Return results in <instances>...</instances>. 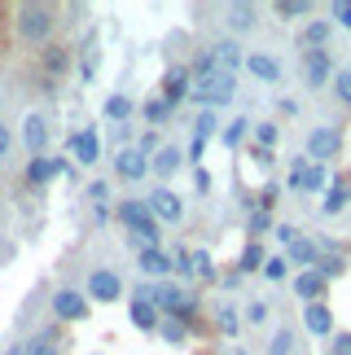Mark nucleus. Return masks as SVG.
Here are the masks:
<instances>
[{
  "label": "nucleus",
  "instance_id": "f257e3e1",
  "mask_svg": "<svg viewBox=\"0 0 351 355\" xmlns=\"http://www.w3.org/2000/svg\"><path fill=\"white\" fill-rule=\"evenodd\" d=\"M58 26H62V13L53 5H44V0H22L13 9V40L26 49H49Z\"/></svg>",
  "mask_w": 351,
  "mask_h": 355
},
{
  "label": "nucleus",
  "instance_id": "f03ea898",
  "mask_svg": "<svg viewBox=\"0 0 351 355\" xmlns=\"http://www.w3.org/2000/svg\"><path fill=\"white\" fill-rule=\"evenodd\" d=\"M233 97H237V75H224V71H215L207 79H194V88H189V101H194L198 110L233 105Z\"/></svg>",
  "mask_w": 351,
  "mask_h": 355
},
{
  "label": "nucleus",
  "instance_id": "7ed1b4c3",
  "mask_svg": "<svg viewBox=\"0 0 351 355\" xmlns=\"http://www.w3.org/2000/svg\"><path fill=\"white\" fill-rule=\"evenodd\" d=\"M303 149H307V158H312V162H320V167H325L329 158H339V154H343V132H339V128H329V123H320V128L307 132Z\"/></svg>",
  "mask_w": 351,
  "mask_h": 355
},
{
  "label": "nucleus",
  "instance_id": "20e7f679",
  "mask_svg": "<svg viewBox=\"0 0 351 355\" xmlns=\"http://www.w3.org/2000/svg\"><path fill=\"white\" fill-rule=\"evenodd\" d=\"M49 307H53V320H58V324H79V320L92 316L88 294H79V290H58Z\"/></svg>",
  "mask_w": 351,
  "mask_h": 355
},
{
  "label": "nucleus",
  "instance_id": "39448f33",
  "mask_svg": "<svg viewBox=\"0 0 351 355\" xmlns=\"http://www.w3.org/2000/svg\"><path fill=\"white\" fill-rule=\"evenodd\" d=\"M66 171H71V162H66L62 154H40V158H31V162H26L22 180L31 184V189H44V184H53V180H62Z\"/></svg>",
  "mask_w": 351,
  "mask_h": 355
},
{
  "label": "nucleus",
  "instance_id": "423d86ee",
  "mask_svg": "<svg viewBox=\"0 0 351 355\" xmlns=\"http://www.w3.org/2000/svg\"><path fill=\"white\" fill-rule=\"evenodd\" d=\"M84 294H88V303H119V298H123V277L110 272V268H92Z\"/></svg>",
  "mask_w": 351,
  "mask_h": 355
},
{
  "label": "nucleus",
  "instance_id": "0eeeda50",
  "mask_svg": "<svg viewBox=\"0 0 351 355\" xmlns=\"http://www.w3.org/2000/svg\"><path fill=\"white\" fill-rule=\"evenodd\" d=\"M145 207H150V215L158 224H180L185 220V202H180V193H171L167 184H158L154 193H145Z\"/></svg>",
  "mask_w": 351,
  "mask_h": 355
},
{
  "label": "nucleus",
  "instance_id": "6e6552de",
  "mask_svg": "<svg viewBox=\"0 0 351 355\" xmlns=\"http://www.w3.org/2000/svg\"><path fill=\"white\" fill-rule=\"evenodd\" d=\"M137 268H141L150 281H176L171 250H163V245H145V250H137Z\"/></svg>",
  "mask_w": 351,
  "mask_h": 355
},
{
  "label": "nucleus",
  "instance_id": "1a4fd4ad",
  "mask_svg": "<svg viewBox=\"0 0 351 355\" xmlns=\"http://www.w3.org/2000/svg\"><path fill=\"white\" fill-rule=\"evenodd\" d=\"M303 79H307V88H325L334 79V53L329 49H307L303 53Z\"/></svg>",
  "mask_w": 351,
  "mask_h": 355
},
{
  "label": "nucleus",
  "instance_id": "9d476101",
  "mask_svg": "<svg viewBox=\"0 0 351 355\" xmlns=\"http://www.w3.org/2000/svg\"><path fill=\"white\" fill-rule=\"evenodd\" d=\"M290 290H294V298L307 307V303H325L329 281L320 277V272H294V277H290Z\"/></svg>",
  "mask_w": 351,
  "mask_h": 355
},
{
  "label": "nucleus",
  "instance_id": "9b49d317",
  "mask_svg": "<svg viewBox=\"0 0 351 355\" xmlns=\"http://www.w3.org/2000/svg\"><path fill=\"white\" fill-rule=\"evenodd\" d=\"M114 175H119V180H128V184H137V180L150 175V158H145L137 145L119 149V154H114Z\"/></svg>",
  "mask_w": 351,
  "mask_h": 355
},
{
  "label": "nucleus",
  "instance_id": "f8f14e48",
  "mask_svg": "<svg viewBox=\"0 0 351 355\" xmlns=\"http://www.w3.org/2000/svg\"><path fill=\"white\" fill-rule=\"evenodd\" d=\"M189 88H194V79H189L185 66H167V71H163V84H158V97L176 110V105L189 97Z\"/></svg>",
  "mask_w": 351,
  "mask_h": 355
},
{
  "label": "nucleus",
  "instance_id": "ddd939ff",
  "mask_svg": "<svg viewBox=\"0 0 351 355\" xmlns=\"http://www.w3.org/2000/svg\"><path fill=\"white\" fill-rule=\"evenodd\" d=\"M119 224L128 228V233H141V228H150V224H158L154 215H150V207H145V198H123L119 202Z\"/></svg>",
  "mask_w": 351,
  "mask_h": 355
},
{
  "label": "nucleus",
  "instance_id": "4468645a",
  "mask_svg": "<svg viewBox=\"0 0 351 355\" xmlns=\"http://www.w3.org/2000/svg\"><path fill=\"white\" fill-rule=\"evenodd\" d=\"M49 119L44 114H26L22 119V145L31 149V158H40V154H49Z\"/></svg>",
  "mask_w": 351,
  "mask_h": 355
},
{
  "label": "nucleus",
  "instance_id": "2eb2a0df",
  "mask_svg": "<svg viewBox=\"0 0 351 355\" xmlns=\"http://www.w3.org/2000/svg\"><path fill=\"white\" fill-rule=\"evenodd\" d=\"M71 158L79 162V167H92V162L101 158V136L92 132V128H79L71 136Z\"/></svg>",
  "mask_w": 351,
  "mask_h": 355
},
{
  "label": "nucleus",
  "instance_id": "dca6fc26",
  "mask_svg": "<svg viewBox=\"0 0 351 355\" xmlns=\"http://www.w3.org/2000/svg\"><path fill=\"white\" fill-rule=\"evenodd\" d=\"M303 329L312 334V338H334V311H329V303H307L303 307Z\"/></svg>",
  "mask_w": 351,
  "mask_h": 355
},
{
  "label": "nucleus",
  "instance_id": "f3484780",
  "mask_svg": "<svg viewBox=\"0 0 351 355\" xmlns=\"http://www.w3.org/2000/svg\"><path fill=\"white\" fill-rule=\"evenodd\" d=\"M207 53H211L215 71H224V75H237V66L246 62V53L237 49V40H233V35H228V40H220V44H211Z\"/></svg>",
  "mask_w": 351,
  "mask_h": 355
},
{
  "label": "nucleus",
  "instance_id": "a211bd4d",
  "mask_svg": "<svg viewBox=\"0 0 351 355\" xmlns=\"http://www.w3.org/2000/svg\"><path fill=\"white\" fill-rule=\"evenodd\" d=\"M316 259H320V245L312 237H299V241H290L286 245V263L290 268H299V272H312L316 268Z\"/></svg>",
  "mask_w": 351,
  "mask_h": 355
},
{
  "label": "nucleus",
  "instance_id": "6ab92c4d",
  "mask_svg": "<svg viewBox=\"0 0 351 355\" xmlns=\"http://www.w3.org/2000/svg\"><path fill=\"white\" fill-rule=\"evenodd\" d=\"M241 66H246L259 84H277V79H281V62L273 58V53H246V62H241Z\"/></svg>",
  "mask_w": 351,
  "mask_h": 355
},
{
  "label": "nucleus",
  "instance_id": "aec40b11",
  "mask_svg": "<svg viewBox=\"0 0 351 355\" xmlns=\"http://www.w3.org/2000/svg\"><path fill=\"white\" fill-rule=\"evenodd\" d=\"M347 202H351V175H339V180H329V189H325L320 215H343Z\"/></svg>",
  "mask_w": 351,
  "mask_h": 355
},
{
  "label": "nucleus",
  "instance_id": "412c9836",
  "mask_svg": "<svg viewBox=\"0 0 351 355\" xmlns=\"http://www.w3.org/2000/svg\"><path fill=\"white\" fill-rule=\"evenodd\" d=\"M180 167H185V149H176V145H163V149L150 158V171L158 175V180H171Z\"/></svg>",
  "mask_w": 351,
  "mask_h": 355
},
{
  "label": "nucleus",
  "instance_id": "4be33fe9",
  "mask_svg": "<svg viewBox=\"0 0 351 355\" xmlns=\"http://www.w3.org/2000/svg\"><path fill=\"white\" fill-rule=\"evenodd\" d=\"M40 71H44L49 79H62L66 71H71V49H62V44L40 49Z\"/></svg>",
  "mask_w": 351,
  "mask_h": 355
},
{
  "label": "nucleus",
  "instance_id": "5701e85b",
  "mask_svg": "<svg viewBox=\"0 0 351 355\" xmlns=\"http://www.w3.org/2000/svg\"><path fill=\"white\" fill-rule=\"evenodd\" d=\"M224 22H228V31H233V35L255 31V5H246V0H233V5L224 9Z\"/></svg>",
  "mask_w": 351,
  "mask_h": 355
},
{
  "label": "nucleus",
  "instance_id": "b1692460",
  "mask_svg": "<svg viewBox=\"0 0 351 355\" xmlns=\"http://www.w3.org/2000/svg\"><path fill=\"white\" fill-rule=\"evenodd\" d=\"M246 136H250V119L233 114L228 123H220V136H215V141H220L224 149H237V145H246Z\"/></svg>",
  "mask_w": 351,
  "mask_h": 355
},
{
  "label": "nucleus",
  "instance_id": "393cba45",
  "mask_svg": "<svg viewBox=\"0 0 351 355\" xmlns=\"http://www.w3.org/2000/svg\"><path fill=\"white\" fill-rule=\"evenodd\" d=\"M264 263H268V250H264V241H246L241 245V254H237V272L246 277V272H264Z\"/></svg>",
  "mask_w": 351,
  "mask_h": 355
},
{
  "label": "nucleus",
  "instance_id": "a878e982",
  "mask_svg": "<svg viewBox=\"0 0 351 355\" xmlns=\"http://www.w3.org/2000/svg\"><path fill=\"white\" fill-rule=\"evenodd\" d=\"M329 35H334V22H307L303 31H299V44H303V53L307 49H325Z\"/></svg>",
  "mask_w": 351,
  "mask_h": 355
},
{
  "label": "nucleus",
  "instance_id": "bb28decb",
  "mask_svg": "<svg viewBox=\"0 0 351 355\" xmlns=\"http://www.w3.org/2000/svg\"><path fill=\"white\" fill-rule=\"evenodd\" d=\"M128 316H132V324H137L141 334H158V311H154V303H128Z\"/></svg>",
  "mask_w": 351,
  "mask_h": 355
},
{
  "label": "nucleus",
  "instance_id": "cd10ccee",
  "mask_svg": "<svg viewBox=\"0 0 351 355\" xmlns=\"http://www.w3.org/2000/svg\"><path fill=\"white\" fill-rule=\"evenodd\" d=\"M299 189H303V193H325V189H329V167H320V162H307Z\"/></svg>",
  "mask_w": 351,
  "mask_h": 355
},
{
  "label": "nucleus",
  "instance_id": "c85d7f7f",
  "mask_svg": "<svg viewBox=\"0 0 351 355\" xmlns=\"http://www.w3.org/2000/svg\"><path fill=\"white\" fill-rule=\"evenodd\" d=\"M237 329H241L237 307L233 303H220V307H215V334H220V338H237Z\"/></svg>",
  "mask_w": 351,
  "mask_h": 355
},
{
  "label": "nucleus",
  "instance_id": "c756f323",
  "mask_svg": "<svg viewBox=\"0 0 351 355\" xmlns=\"http://www.w3.org/2000/svg\"><path fill=\"white\" fill-rule=\"evenodd\" d=\"M132 110H137V105H132V97H123V92H110V97H105V105H101V114L110 119V123H128Z\"/></svg>",
  "mask_w": 351,
  "mask_h": 355
},
{
  "label": "nucleus",
  "instance_id": "7c9ffc66",
  "mask_svg": "<svg viewBox=\"0 0 351 355\" xmlns=\"http://www.w3.org/2000/svg\"><path fill=\"white\" fill-rule=\"evenodd\" d=\"M273 228H277L273 211H250V215H246V241H264Z\"/></svg>",
  "mask_w": 351,
  "mask_h": 355
},
{
  "label": "nucleus",
  "instance_id": "2f4dec72",
  "mask_svg": "<svg viewBox=\"0 0 351 355\" xmlns=\"http://www.w3.org/2000/svg\"><path fill=\"white\" fill-rule=\"evenodd\" d=\"M158 334H163V343H171V347H185L189 338H194V329H189V324H180V320H158Z\"/></svg>",
  "mask_w": 351,
  "mask_h": 355
},
{
  "label": "nucleus",
  "instance_id": "473e14b6",
  "mask_svg": "<svg viewBox=\"0 0 351 355\" xmlns=\"http://www.w3.org/2000/svg\"><path fill=\"white\" fill-rule=\"evenodd\" d=\"M347 259H351V254H320L312 272H320V277H325V281H339L343 272H347Z\"/></svg>",
  "mask_w": 351,
  "mask_h": 355
},
{
  "label": "nucleus",
  "instance_id": "72a5a7b5",
  "mask_svg": "<svg viewBox=\"0 0 351 355\" xmlns=\"http://www.w3.org/2000/svg\"><path fill=\"white\" fill-rule=\"evenodd\" d=\"M141 114H145V123H150V128L158 132V128H163V123L171 119V105H167L163 97H150V101L141 105Z\"/></svg>",
  "mask_w": 351,
  "mask_h": 355
},
{
  "label": "nucleus",
  "instance_id": "f704fd0d",
  "mask_svg": "<svg viewBox=\"0 0 351 355\" xmlns=\"http://www.w3.org/2000/svg\"><path fill=\"white\" fill-rule=\"evenodd\" d=\"M194 136H198V141H215V136H220V114H215V110H198Z\"/></svg>",
  "mask_w": 351,
  "mask_h": 355
},
{
  "label": "nucleus",
  "instance_id": "c9c22d12",
  "mask_svg": "<svg viewBox=\"0 0 351 355\" xmlns=\"http://www.w3.org/2000/svg\"><path fill=\"white\" fill-rule=\"evenodd\" d=\"M250 136H255V145H259V149H277L281 128H277V123H250Z\"/></svg>",
  "mask_w": 351,
  "mask_h": 355
},
{
  "label": "nucleus",
  "instance_id": "e433bc0d",
  "mask_svg": "<svg viewBox=\"0 0 351 355\" xmlns=\"http://www.w3.org/2000/svg\"><path fill=\"white\" fill-rule=\"evenodd\" d=\"M220 272H215V259L207 250H194V281H215Z\"/></svg>",
  "mask_w": 351,
  "mask_h": 355
},
{
  "label": "nucleus",
  "instance_id": "4c0bfd02",
  "mask_svg": "<svg viewBox=\"0 0 351 355\" xmlns=\"http://www.w3.org/2000/svg\"><path fill=\"white\" fill-rule=\"evenodd\" d=\"M273 13H277V18H307L312 5H307V0H277Z\"/></svg>",
  "mask_w": 351,
  "mask_h": 355
},
{
  "label": "nucleus",
  "instance_id": "58836bf2",
  "mask_svg": "<svg viewBox=\"0 0 351 355\" xmlns=\"http://www.w3.org/2000/svg\"><path fill=\"white\" fill-rule=\"evenodd\" d=\"M277 202H281V184L268 180L259 193H255V211H277Z\"/></svg>",
  "mask_w": 351,
  "mask_h": 355
},
{
  "label": "nucleus",
  "instance_id": "ea45409f",
  "mask_svg": "<svg viewBox=\"0 0 351 355\" xmlns=\"http://www.w3.org/2000/svg\"><path fill=\"white\" fill-rule=\"evenodd\" d=\"M264 277H268V281H290V263H286V254H268Z\"/></svg>",
  "mask_w": 351,
  "mask_h": 355
},
{
  "label": "nucleus",
  "instance_id": "a19ab883",
  "mask_svg": "<svg viewBox=\"0 0 351 355\" xmlns=\"http://www.w3.org/2000/svg\"><path fill=\"white\" fill-rule=\"evenodd\" d=\"M329 84H334V97H339L343 105H351V71H334Z\"/></svg>",
  "mask_w": 351,
  "mask_h": 355
},
{
  "label": "nucleus",
  "instance_id": "79ce46f5",
  "mask_svg": "<svg viewBox=\"0 0 351 355\" xmlns=\"http://www.w3.org/2000/svg\"><path fill=\"white\" fill-rule=\"evenodd\" d=\"M92 75H97V44L88 40V44H84V58H79V79H92Z\"/></svg>",
  "mask_w": 351,
  "mask_h": 355
},
{
  "label": "nucleus",
  "instance_id": "37998d69",
  "mask_svg": "<svg viewBox=\"0 0 351 355\" xmlns=\"http://www.w3.org/2000/svg\"><path fill=\"white\" fill-rule=\"evenodd\" d=\"M290 351H294V334L290 329H277L273 343H268V355H290Z\"/></svg>",
  "mask_w": 351,
  "mask_h": 355
},
{
  "label": "nucleus",
  "instance_id": "c03bdc74",
  "mask_svg": "<svg viewBox=\"0 0 351 355\" xmlns=\"http://www.w3.org/2000/svg\"><path fill=\"white\" fill-rule=\"evenodd\" d=\"M137 149H141V154H145V158H154V154H158V149H163V136H158L154 128H145V132H141V141H137Z\"/></svg>",
  "mask_w": 351,
  "mask_h": 355
},
{
  "label": "nucleus",
  "instance_id": "a18cd8bd",
  "mask_svg": "<svg viewBox=\"0 0 351 355\" xmlns=\"http://www.w3.org/2000/svg\"><path fill=\"white\" fill-rule=\"evenodd\" d=\"M329 22H334V26H343V31H351V0H334Z\"/></svg>",
  "mask_w": 351,
  "mask_h": 355
},
{
  "label": "nucleus",
  "instance_id": "49530a36",
  "mask_svg": "<svg viewBox=\"0 0 351 355\" xmlns=\"http://www.w3.org/2000/svg\"><path fill=\"white\" fill-rule=\"evenodd\" d=\"M329 355H351V329H334V338H329Z\"/></svg>",
  "mask_w": 351,
  "mask_h": 355
},
{
  "label": "nucleus",
  "instance_id": "de8ad7c7",
  "mask_svg": "<svg viewBox=\"0 0 351 355\" xmlns=\"http://www.w3.org/2000/svg\"><path fill=\"white\" fill-rule=\"evenodd\" d=\"M88 198H92V207H105V198H110V184H105V180H92V184H88Z\"/></svg>",
  "mask_w": 351,
  "mask_h": 355
},
{
  "label": "nucleus",
  "instance_id": "09e8293b",
  "mask_svg": "<svg viewBox=\"0 0 351 355\" xmlns=\"http://www.w3.org/2000/svg\"><path fill=\"white\" fill-rule=\"evenodd\" d=\"M26 355H66V351L53 347V343H40V338H31V343H26Z\"/></svg>",
  "mask_w": 351,
  "mask_h": 355
},
{
  "label": "nucleus",
  "instance_id": "8fccbe9b",
  "mask_svg": "<svg viewBox=\"0 0 351 355\" xmlns=\"http://www.w3.org/2000/svg\"><path fill=\"white\" fill-rule=\"evenodd\" d=\"M273 237H277L281 245H290V241H299L303 233H299V228H294V224H277V228H273Z\"/></svg>",
  "mask_w": 351,
  "mask_h": 355
},
{
  "label": "nucleus",
  "instance_id": "3c124183",
  "mask_svg": "<svg viewBox=\"0 0 351 355\" xmlns=\"http://www.w3.org/2000/svg\"><path fill=\"white\" fill-rule=\"evenodd\" d=\"M250 158L259 162V167H277V149H259V145H255V149H250Z\"/></svg>",
  "mask_w": 351,
  "mask_h": 355
},
{
  "label": "nucleus",
  "instance_id": "603ef678",
  "mask_svg": "<svg viewBox=\"0 0 351 355\" xmlns=\"http://www.w3.org/2000/svg\"><path fill=\"white\" fill-rule=\"evenodd\" d=\"M246 320L250 324H268V303H250L246 307Z\"/></svg>",
  "mask_w": 351,
  "mask_h": 355
},
{
  "label": "nucleus",
  "instance_id": "864d4df0",
  "mask_svg": "<svg viewBox=\"0 0 351 355\" xmlns=\"http://www.w3.org/2000/svg\"><path fill=\"white\" fill-rule=\"evenodd\" d=\"M215 285H224V290H237V285H241V272L228 268V272H220V277H215Z\"/></svg>",
  "mask_w": 351,
  "mask_h": 355
},
{
  "label": "nucleus",
  "instance_id": "5fc2aeb1",
  "mask_svg": "<svg viewBox=\"0 0 351 355\" xmlns=\"http://www.w3.org/2000/svg\"><path fill=\"white\" fill-rule=\"evenodd\" d=\"M207 145H211V141H198V136H194V141H189V154H185V158L198 167V162H202V154H207Z\"/></svg>",
  "mask_w": 351,
  "mask_h": 355
},
{
  "label": "nucleus",
  "instance_id": "6e6d98bb",
  "mask_svg": "<svg viewBox=\"0 0 351 355\" xmlns=\"http://www.w3.org/2000/svg\"><path fill=\"white\" fill-rule=\"evenodd\" d=\"M194 189H198V193H211V175L202 167H194Z\"/></svg>",
  "mask_w": 351,
  "mask_h": 355
},
{
  "label": "nucleus",
  "instance_id": "4d7b16f0",
  "mask_svg": "<svg viewBox=\"0 0 351 355\" xmlns=\"http://www.w3.org/2000/svg\"><path fill=\"white\" fill-rule=\"evenodd\" d=\"M9 149H13V132L5 128V123H0V158H5V154H9Z\"/></svg>",
  "mask_w": 351,
  "mask_h": 355
},
{
  "label": "nucleus",
  "instance_id": "13d9d810",
  "mask_svg": "<svg viewBox=\"0 0 351 355\" xmlns=\"http://www.w3.org/2000/svg\"><path fill=\"white\" fill-rule=\"evenodd\" d=\"M5 355H26V347H22V343H13V347H9Z\"/></svg>",
  "mask_w": 351,
  "mask_h": 355
}]
</instances>
